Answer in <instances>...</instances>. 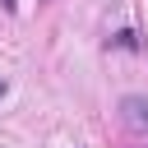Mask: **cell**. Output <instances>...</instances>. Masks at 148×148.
<instances>
[{
    "label": "cell",
    "mask_w": 148,
    "mask_h": 148,
    "mask_svg": "<svg viewBox=\"0 0 148 148\" xmlns=\"http://www.w3.org/2000/svg\"><path fill=\"white\" fill-rule=\"evenodd\" d=\"M120 120H125L134 134H148V97H143V92H125V97H120Z\"/></svg>",
    "instance_id": "cell-1"
},
{
    "label": "cell",
    "mask_w": 148,
    "mask_h": 148,
    "mask_svg": "<svg viewBox=\"0 0 148 148\" xmlns=\"http://www.w3.org/2000/svg\"><path fill=\"white\" fill-rule=\"evenodd\" d=\"M130 148H148V143H130Z\"/></svg>",
    "instance_id": "cell-2"
}]
</instances>
